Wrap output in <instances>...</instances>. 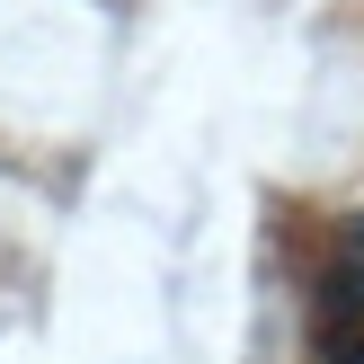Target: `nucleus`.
Returning <instances> with one entry per match:
<instances>
[{"mask_svg":"<svg viewBox=\"0 0 364 364\" xmlns=\"http://www.w3.org/2000/svg\"><path fill=\"white\" fill-rule=\"evenodd\" d=\"M329 320H338V329H364V223L338 240V267H329Z\"/></svg>","mask_w":364,"mask_h":364,"instance_id":"1","label":"nucleus"}]
</instances>
